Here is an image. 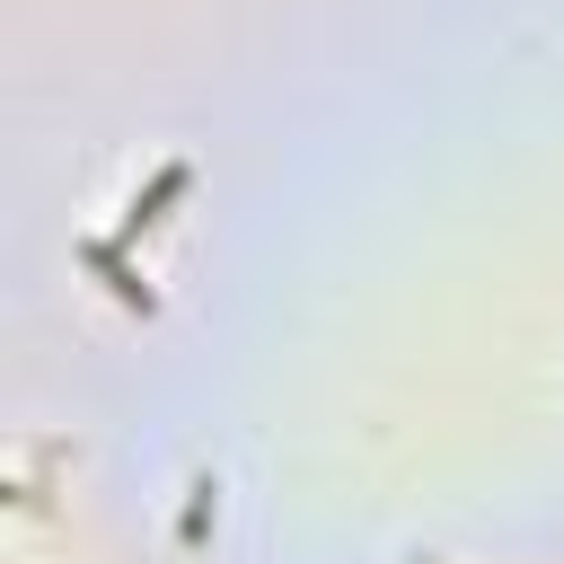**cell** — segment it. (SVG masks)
<instances>
[{
  "mask_svg": "<svg viewBox=\"0 0 564 564\" xmlns=\"http://www.w3.org/2000/svg\"><path fill=\"white\" fill-rule=\"evenodd\" d=\"M212 538V476L194 485V502H185V546H203Z\"/></svg>",
  "mask_w": 564,
  "mask_h": 564,
  "instance_id": "3",
  "label": "cell"
},
{
  "mask_svg": "<svg viewBox=\"0 0 564 564\" xmlns=\"http://www.w3.org/2000/svg\"><path fill=\"white\" fill-rule=\"evenodd\" d=\"M185 194H194V159H159V167H150V185L123 203V229H115V238H141V229H159V220H167Z\"/></svg>",
  "mask_w": 564,
  "mask_h": 564,
  "instance_id": "1",
  "label": "cell"
},
{
  "mask_svg": "<svg viewBox=\"0 0 564 564\" xmlns=\"http://www.w3.org/2000/svg\"><path fill=\"white\" fill-rule=\"evenodd\" d=\"M79 264H88V273H97V282H106L123 308H141V317L159 308V291H150V273L123 256V238H79Z\"/></svg>",
  "mask_w": 564,
  "mask_h": 564,
  "instance_id": "2",
  "label": "cell"
}]
</instances>
